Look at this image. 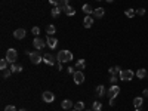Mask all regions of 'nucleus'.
Segmentation results:
<instances>
[{
	"label": "nucleus",
	"instance_id": "1",
	"mask_svg": "<svg viewBox=\"0 0 148 111\" xmlns=\"http://www.w3.org/2000/svg\"><path fill=\"white\" fill-rule=\"evenodd\" d=\"M56 59L59 62H70L73 59V53L70 51H59L58 55H56Z\"/></svg>",
	"mask_w": 148,
	"mask_h": 111
},
{
	"label": "nucleus",
	"instance_id": "2",
	"mask_svg": "<svg viewBox=\"0 0 148 111\" xmlns=\"http://www.w3.org/2000/svg\"><path fill=\"white\" fill-rule=\"evenodd\" d=\"M119 76H120V80H123V82H130L135 76V73L132 70H121Z\"/></svg>",
	"mask_w": 148,
	"mask_h": 111
},
{
	"label": "nucleus",
	"instance_id": "3",
	"mask_svg": "<svg viewBox=\"0 0 148 111\" xmlns=\"http://www.w3.org/2000/svg\"><path fill=\"white\" fill-rule=\"evenodd\" d=\"M16 58H18V52L15 51V49H8V52H6V59H8V62L9 64H14L16 62Z\"/></svg>",
	"mask_w": 148,
	"mask_h": 111
},
{
	"label": "nucleus",
	"instance_id": "4",
	"mask_svg": "<svg viewBox=\"0 0 148 111\" xmlns=\"http://www.w3.org/2000/svg\"><path fill=\"white\" fill-rule=\"evenodd\" d=\"M30 61L34 65H39L43 61V55L40 52H30Z\"/></svg>",
	"mask_w": 148,
	"mask_h": 111
},
{
	"label": "nucleus",
	"instance_id": "5",
	"mask_svg": "<svg viewBox=\"0 0 148 111\" xmlns=\"http://www.w3.org/2000/svg\"><path fill=\"white\" fill-rule=\"evenodd\" d=\"M43 61H45L47 65H55V64L58 62L56 56H53L52 53H45V55H43Z\"/></svg>",
	"mask_w": 148,
	"mask_h": 111
},
{
	"label": "nucleus",
	"instance_id": "6",
	"mask_svg": "<svg viewBox=\"0 0 148 111\" xmlns=\"http://www.w3.org/2000/svg\"><path fill=\"white\" fill-rule=\"evenodd\" d=\"M73 79H74V83L76 84H82L84 82V74L82 73V70H77L76 73L73 74Z\"/></svg>",
	"mask_w": 148,
	"mask_h": 111
},
{
	"label": "nucleus",
	"instance_id": "7",
	"mask_svg": "<svg viewBox=\"0 0 148 111\" xmlns=\"http://www.w3.org/2000/svg\"><path fill=\"white\" fill-rule=\"evenodd\" d=\"M119 93H120V88H119L117 84H113V86L110 88V90L107 92V96H108V98H117Z\"/></svg>",
	"mask_w": 148,
	"mask_h": 111
},
{
	"label": "nucleus",
	"instance_id": "8",
	"mask_svg": "<svg viewBox=\"0 0 148 111\" xmlns=\"http://www.w3.org/2000/svg\"><path fill=\"white\" fill-rule=\"evenodd\" d=\"M42 98H43V101H45V102H47V104H51V102H53V101H55V95H53V92H49V90L43 92Z\"/></svg>",
	"mask_w": 148,
	"mask_h": 111
},
{
	"label": "nucleus",
	"instance_id": "9",
	"mask_svg": "<svg viewBox=\"0 0 148 111\" xmlns=\"http://www.w3.org/2000/svg\"><path fill=\"white\" fill-rule=\"evenodd\" d=\"M46 45L51 47V49H55L58 46V39H55L53 36H47L46 37Z\"/></svg>",
	"mask_w": 148,
	"mask_h": 111
},
{
	"label": "nucleus",
	"instance_id": "10",
	"mask_svg": "<svg viewBox=\"0 0 148 111\" xmlns=\"http://www.w3.org/2000/svg\"><path fill=\"white\" fill-rule=\"evenodd\" d=\"M33 45H34V47H36V49H43V47L46 46L45 40H43V39H40V37H36V39L33 40Z\"/></svg>",
	"mask_w": 148,
	"mask_h": 111
},
{
	"label": "nucleus",
	"instance_id": "11",
	"mask_svg": "<svg viewBox=\"0 0 148 111\" xmlns=\"http://www.w3.org/2000/svg\"><path fill=\"white\" fill-rule=\"evenodd\" d=\"M25 30L24 28H18V30H15L14 31V37L15 39H18V40H21V39H24V37H25Z\"/></svg>",
	"mask_w": 148,
	"mask_h": 111
},
{
	"label": "nucleus",
	"instance_id": "12",
	"mask_svg": "<svg viewBox=\"0 0 148 111\" xmlns=\"http://www.w3.org/2000/svg\"><path fill=\"white\" fill-rule=\"evenodd\" d=\"M92 24H93V18H92L90 15H86L84 19H83V25H84L86 28H90Z\"/></svg>",
	"mask_w": 148,
	"mask_h": 111
},
{
	"label": "nucleus",
	"instance_id": "13",
	"mask_svg": "<svg viewBox=\"0 0 148 111\" xmlns=\"http://www.w3.org/2000/svg\"><path fill=\"white\" fill-rule=\"evenodd\" d=\"M105 15V9L104 8H96L95 10H93V16L95 18H102Z\"/></svg>",
	"mask_w": 148,
	"mask_h": 111
},
{
	"label": "nucleus",
	"instance_id": "14",
	"mask_svg": "<svg viewBox=\"0 0 148 111\" xmlns=\"http://www.w3.org/2000/svg\"><path fill=\"white\" fill-rule=\"evenodd\" d=\"M93 8H92V5H89V3H86V5H83V12L86 15H92L93 14Z\"/></svg>",
	"mask_w": 148,
	"mask_h": 111
},
{
	"label": "nucleus",
	"instance_id": "15",
	"mask_svg": "<svg viewBox=\"0 0 148 111\" xmlns=\"http://www.w3.org/2000/svg\"><path fill=\"white\" fill-rule=\"evenodd\" d=\"M61 107H62L64 110H68V111H70V110L74 107V104H73L70 99H64V101H62V104H61Z\"/></svg>",
	"mask_w": 148,
	"mask_h": 111
},
{
	"label": "nucleus",
	"instance_id": "16",
	"mask_svg": "<svg viewBox=\"0 0 148 111\" xmlns=\"http://www.w3.org/2000/svg\"><path fill=\"white\" fill-rule=\"evenodd\" d=\"M148 76V70H145V68H139L138 71H136V77L138 79H144V77H147Z\"/></svg>",
	"mask_w": 148,
	"mask_h": 111
},
{
	"label": "nucleus",
	"instance_id": "17",
	"mask_svg": "<svg viewBox=\"0 0 148 111\" xmlns=\"http://www.w3.org/2000/svg\"><path fill=\"white\" fill-rule=\"evenodd\" d=\"M142 104H144V99H142L141 96H136V98L133 99V105H135V108H141Z\"/></svg>",
	"mask_w": 148,
	"mask_h": 111
},
{
	"label": "nucleus",
	"instance_id": "18",
	"mask_svg": "<svg viewBox=\"0 0 148 111\" xmlns=\"http://www.w3.org/2000/svg\"><path fill=\"white\" fill-rule=\"evenodd\" d=\"M105 93H107V90H105V88H104V86H102V84H99V86H98V88H96V95H98V96H99V98H101V96H104Z\"/></svg>",
	"mask_w": 148,
	"mask_h": 111
},
{
	"label": "nucleus",
	"instance_id": "19",
	"mask_svg": "<svg viewBox=\"0 0 148 111\" xmlns=\"http://www.w3.org/2000/svg\"><path fill=\"white\" fill-rule=\"evenodd\" d=\"M10 70H12V73H21L22 71V67L19 64L14 62V64H10Z\"/></svg>",
	"mask_w": 148,
	"mask_h": 111
},
{
	"label": "nucleus",
	"instance_id": "20",
	"mask_svg": "<svg viewBox=\"0 0 148 111\" xmlns=\"http://www.w3.org/2000/svg\"><path fill=\"white\" fill-rule=\"evenodd\" d=\"M64 12H65L68 16H74V15H76V9H73L71 6H67V8L64 9Z\"/></svg>",
	"mask_w": 148,
	"mask_h": 111
},
{
	"label": "nucleus",
	"instance_id": "21",
	"mask_svg": "<svg viewBox=\"0 0 148 111\" xmlns=\"http://www.w3.org/2000/svg\"><path fill=\"white\" fill-rule=\"evenodd\" d=\"M92 110H93V111H101V110H102V104H101L99 101H95V102L92 104Z\"/></svg>",
	"mask_w": 148,
	"mask_h": 111
},
{
	"label": "nucleus",
	"instance_id": "22",
	"mask_svg": "<svg viewBox=\"0 0 148 111\" xmlns=\"http://www.w3.org/2000/svg\"><path fill=\"white\" fill-rule=\"evenodd\" d=\"M125 15H126L127 18H133L135 15H136V10H135V9H126V10H125Z\"/></svg>",
	"mask_w": 148,
	"mask_h": 111
},
{
	"label": "nucleus",
	"instance_id": "23",
	"mask_svg": "<svg viewBox=\"0 0 148 111\" xmlns=\"http://www.w3.org/2000/svg\"><path fill=\"white\" fill-rule=\"evenodd\" d=\"M120 67H111L110 68V76H117V74H120Z\"/></svg>",
	"mask_w": 148,
	"mask_h": 111
},
{
	"label": "nucleus",
	"instance_id": "24",
	"mask_svg": "<svg viewBox=\"0 0 148 111\" xmlns=\"http://www.w3.org/2000/svg\"><path fill=\"white\" fill-rule=\"evenodd\" d=\"M86 67V61L84 59H79L77 62H76V68H79V70H83Z\"/></svg>",
	"mask_w": 148,
	"mask_h": 111
},
{
	"label": "nucleus",
	"instance_id": "25",
	"mask_svg": "<svg viewBox=\"0 0 148 111\" xmlns=\"http://www.w3.org/2000/svg\"><path fill=\"white\" fill-rule=\"evenodd\" d=\"M74 110H77V111H83V110H84V102H82V101L76 102V104H74Z\"/></svg>",
	"mask_w": 148,
	"mask_h": 111
},
{
	"label": "nucleus",
	"instance_id": "26",
	"mask_svg": "<svg viewBox=\"0 0 148 111\" xmlns=\"http://www.w3.org/2000/svg\"><path fill=\"white\" fill-rule=\"evenodd\" d=\"M67 6H70V5H68V0H59V3H58V8H61V9L64 10V9H65Z\"/></svg>",
	"mask_w": 148,
	"mask_h": 111
},
{
	"label": "nucleus",
	"instance_id": "27",
	"mask_svg": "<svg viewBox=\"0 0 148 111\" xmlns=\"http://www.w3.org/2000/svg\"><path fill=\"white\" fill-rule=\"evenodd\" d=\"M10 74H12V70H2V77L3 79H9L10 77Z\"/></svg>",
	"mask_w": 148,
	"mask_h": 111
},
{
	"label": "nucleus",
	"instance_id": "28",
	"mask_svg": "<svg viewBox=\"0 0 148 111\" xmlns=\"http://www.w3.org/2000/svg\"><path fill=\"white\" fill-rule=\"evenodd\" d=\"M61 10H62V9H61V8H58V6H55L53 9H52V16L53 18H56L59 14H61Z\"/></svg>",
	"mask_w": 148,
	"mask_h": 111
},
{
	"label": "nucleus",
	"instance_id": "29",
	"mask_svg": "<svg viewBox=\"0 0 148 111\" xmlns=\"http://www.w3.org/2000/svg\"><path fill=\"white\" fill-rule=\"evenodd\" d=\"M46 31H47V34H49V36H53V33L56 31V30H55V25H52V24H51V25H47Z\"/></svg>",
	"mask_w": 148,
	"mask_h": 111
},
{
	"label": "nucleus",
	"instance_id": "30",
	"mask_svg": "<svg viewBox=\"0 0 148 111\" xmlns=\"http://www.w3.org/2000/svg\"><path fill=\"white\" fill-rule=\"evenodd\" d=\"M0 68H2V70H6L8 68V59L6 58L0 61Z\"/></svg>",
	"mask_w": 148,
	"mask_h": 111
},
{
	"label": "nucleus",
	"instance_id": "31",
	"mask_svg": "<svg viewBox=\"0 0 148 111\" xmlns=\"http://www.w3.org/2000/svg\"><path fill=\"white\" fill-rule=\"evenodd\" d=\"M136 14H138L139 16H144V15H145V9H144V8L138 9V10H136Z\"/></svg>",
	"mask_w": 148,
	"mask_h": 111
},
{
	"label": "nucleus",
	"instance_id": "32",
	"mask_svg": "<svg viewBox=\"0 0 148 111\" xmlns=\"http://www.w3.org/2000/svg\"><path fill=\"white\" fill-rule=\"evenodd\" d=\"M33 34L34 36H39L40 34V28L39 27H33Z\"/></svg>",
	"mask_w": 148,
	"mask_h": 111
},
{
	"label": "nucleus",
	"instance_id": "33",
	"mask_svg": "<svg viewBox=\"0 0 148 111\" xmlns=\"http://www.w3.org/2000/svg\"><path fill=\"white\" fill-rule=\"evenodd\" d=\"M116 82H117V76H111L110 77V83L111 84H116Z\"/></svg>",
	"mask_w": 148,
	"mask_h": 111
},
{
	"label": "nucleus",
	"instance_id": "34",
	"mask_svg": "<svg viewBox=\"0 0 148 111\" xmlns=\"http://www.w3.org/2000/svg\"><path fill=\"white\" fill-rule=\"evenodd\" d=\"M5 111H16V108H15L14 105H8V107L5 108Z\"/></svg>",
	"mask_w": 148,
	"mask_h": 111
},
{
	"label": "nucleus",
	"instance_id": "35",
	"mask_svg": "<svg viewBox=\"0 0 148 111\" xmlns=\"http://www.w3.org/2000/svg\"><path fill=\"white\" fill-rule=\"evenodd\" d=\"M74 68H76V67H68L67 70H68V73H70V74H74V73H76V71H74Z\"/></svg>",
	"mask_w": 148,
	"mask_h": 111
},
{
	"label": "nucleus",
	"instance_id": "36",
	"mask_svg": "<svg viewBox=\"0 0 148 111\" xmlns=\"http://www.w3.org/2000/svg\"><path fill=\"white\" fill-rule=\"evenodd\" d=\"M56 68L58 70H62V62H59V61H58V62H56Z\"/></svg>",
	"mask_w": 148,
	"mask_h": 111
},
{
	"label": "nucleus",
	"instance_id": "37",
	"mask_svg": "<svg viewBox=\"0 0 148 111\" xmlns=\"http://www.w3.org/2000/svg\"><path fill=\"white\" fill-rule=\"evenodd\" d=\"M116 104V98H110V105H114Z\"/></svg>",
	"mask_w": 148,
	"mask_h": 111
},
{
	"label": "nucleus",
	"instance_id": "38",
	"mask_svg": "<svg viewBox=\"0 0 148 111\" xmlns=\"http://www.w3.org/2000/svg\"><path fill=\"white\" fill-rule=\"evenodd\" d=\"M52 5H55V6H58V3H59V0H49Z\"/></svg>",
	"mask_w": 148,
	"mask_h": 111
},
{
	"label": "nucleus",
	"instance_id": "39",
	"mask_svg": "<svg viewBox=\"0 0 148 111\" xmlns=\"http://www.w3.org/2000/svg\"><path fill=\"white\" fill-rule=\"evenodd\" d=\"M144 96H148V89H145V90H144Z\"/></svg>",
	"mask_w": 148,
	"mask_h": 111
},
{
	"label": "nucleus",
	"instance_id": "40",
	"mask_svg": "<svg viewBox=\"0 0 148 111\" xmlns=\"http://www.w3.org/2000/svg\"><path fill=\"white\" fill-rule=\"evenodd\" d=\"M105 2H108V3H113V2H114V0H105Z\"/></svg>",
	"mask_w": 148,
	"mask_h": 111
},
{
	"label": "nucleus",
	"instance_id": "41",
	"mask_svg": "<svg viewBox=\"0 0 148 111\" xmlns=\"http://www.w3.org/2000/svg\"><path fill=\"white\" fill-rule=\"evenodd\" d=\"M19 111H27V110H25V108H22V110H19Z\"/></svg>",
	"mask_w": 148,
	"mask_h": 111
},
{
	"label": "nucleus",
	"instance_id": "42",
	"mask_svg": "<svg viewBox=\"0 0 148 111\" xmlns=\"http://www.w3.org/2000/svg\"><path fill=\"white\" fill-rule=\"evenodd\" d=\"M135 111H141V108H136V110H135Z\"/></svg>",
	"mask_w": 148,
	"mask_h": 111
},
{
	"label": "nucleus",
	"instance_id": "43",
	"mask_svg": "<svg viewBox=\"0 0 148 111\" xmlns=\"http://www.w3.org/2000/svg\"><path fill=\"white\" fill-rule=\"evenodd\" d=\"M70 111H77V110H70Z\"/></svg>",
	"mask_w": 148,
	"mask_h": 111
},
{
	"label": "nucleus",
	"instance_id": "44",
	"mask_svg": "<svg viewBox=\"0 0 148 111\" xmlns=\"http://www.w3.org/2000/svg\"><path fill=\"white\" fill-rule=\"evenodd\" d=\"M96 2H101V0H96Z\"/></svg>",
	"mask_w": 148,
	"mask_h": 111
},
{
	"label": "nucleus",
	"instance_id": "45",
	"mask_svg": "<svg viewBox=\"0 0 148 111\" xmlns=\"http://www.w3.org/2000/svg\"><path fill=\"white\" fill-rule=\"evenodd\" d=\"M90 111H93V110H90Z\"/></svg>",
	"mask_w": 148,
	"mask_h": 111
}]
</instances>
